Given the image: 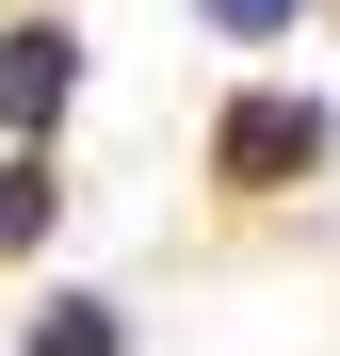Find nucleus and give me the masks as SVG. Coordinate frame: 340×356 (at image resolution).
Instances as JSON below:
<instances>
[{"instance_id":"6","label":"nucleus","mask_w":340,"mask_h":356,"mask_svg":"<svg viewBox=\"0 0 340 356\" xmlns=\"http://www.w3.org/2000/svg\"><path fill=\"white\" fill-rule=\"evenodd\" d=\"M324 130H340V97H324Z\"/></svg>"},{"instance_id":"1","label":"nucleus","mask_w":340,"mask_h":356,"mask_svg":"<svg viewBox=\"0 0 340 356\" xmlns=\"http://www.w3.org/2000/svg\"><path fill=\"white\" fill-rule=\"evenodd\" d=\"M324 146H340V130H324V97H308V81H259V97H227V130H211V178H227V195H292Z\"/></svg>"},{"instance_id":"4","label":"nucleus","mask_w":340,"mask_h":356,"mask_svg":"<svg viewBox=\"0 0 340 356\" xmlns=\"http://www.w3.org/2000/svg\"><path fill=\"white\" fill-rule=\"evenodd\" d=\"M49 211H65V195H49V162L0 146V243H49Z\"/></svg>"},{"instance_id":"5","label":"nucleus","mask_w":340,"mask_h":356,"mask_svg":"<svg viewBox=\"0 0 340 356\" xmlns=\"http://www.w3.org/2000/svg\"><path fill=\"white\" fill-rule=\"evenodd\" d=\"M195 17H211L227 49H275V33H292V0H195Z\"/></svg>"},{"instance_id":"2","label":"nucleus","mask_w":340,"mask_h":356,"mask_svg":"<svg viewBox=\"0 0 340 356\" xmlns=\"http://www.w3.org/2000/svg\"><path fill=\"white\" fill-rule=\"evenodd\" d=\"M65 97H81V33H0V146H49L65 130Z\"/></svg>"},{"instance_id":"3","label":"nucleus","mask_w":340,"mask_h":356,"mask_svg":"<svg viewBox=\"0 0 340 356\" xmlns=\"http://www.w3.org/2000/svg\"><path fill=\"white\" fill-rule=\"evenodd\" d=\"M33 356H130V324H113L97 291H65V308H33Z\"/></svg>"}]
</instances>
